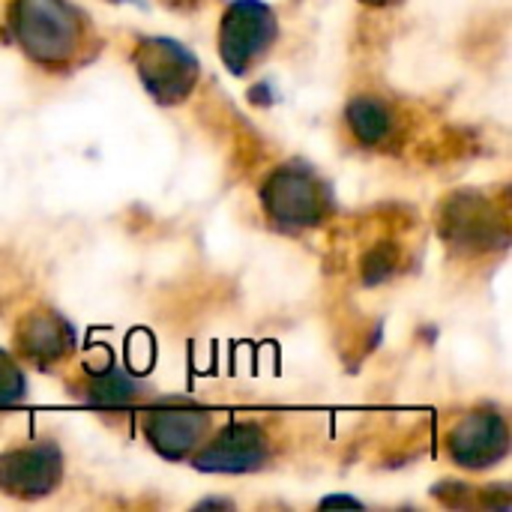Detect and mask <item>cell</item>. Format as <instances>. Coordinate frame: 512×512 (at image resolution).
I'll use <instances>...</instances> for the list:
<instances>
[{"instance_id":"6da1fadb","label":"cell","mask_w":512,"mask_h":512,"mask_svg":"<svg viewBox=\"0 0 512 512\" xmlns=\"http://www.w3.org/2000/svg\"><path fill=\"white\" fill-rule=\"evenodd\" d=\"M9 27L24 54L45 66L69 63L84 42V18L66 0H12Z\"/></svg>"},{"instance_id":"7a4b0ae2","label":"cell","mask_w":512,"mask_h":512,"mask_svg":"<svg viewBox=\"0 0 512 512\" xmlns=\"http://www.w3.org/2000/svg\"><path fill=\"white\" fill-rule=\"evenodd\" d=\"M261 198L270 219L279 222L282 228H312L327 216L330 207L321 177L300 162H288L276 168L267 177Z\"/></svg>"},{"instance_id":"3957f363","label":"cell","mask_w":512,"mask_h":512,"mask_svg":"<svg viewBox=\"0 0 512 512\" xmlns=\"http://www.w3.org/2000/svg\"><path fill=\"white\" fill-rule=\"evenodd\" d=\"M279 24L267 3L261 0H237L222 15L219 27V54L225 66L237 75L249 72L276 42Z\"/></svg>"},{"instance_id":"277c9868","label":"cell","mask_w":512,"mask_h":512,"mask_svg":"<svg viewBox=\"0 0 512 512\" xmlns=\"http://www.w3.org/2000/svg\"><path fill=\"white\" fill-rule=\"evenodd\" d=\"M135 69L147 87V93L159 105H177L183 102L195 81H198V60L195 54L165 36H150L141 39L135 51Z\"/></svg>"},{"instance_id":"5b68a950","label":"cell","mask_w":512,"mask_h":512,"mask_svg":"<svg viewBox=\"0 0 512 512\" xmlns=\"http://www.w3.org/2000/svg\"><path fill=\"white\" fill-rule=\"evenodd\" d=\"M210 417L207 411H201L192 402H165L159 408H153L144 420V435L150 441V447L171 459L180 462L186 459L207 435Z\"/></svg>"},{"instance_id":"8992f818","label":"cell","mask_w":512,"mask_h":512,"mask_svg":"<svg viewBox=\"0 0 512 512\" xmlns=\"http://www.w3.org/2000/svg\"><path fill=\"white\" fill-rule=\"evenodd\" d=\"M270 459V438L258 423L225 426L195 459L198 471L207 474H246L258 471Z\"/></svg>"},{"instance_id":"52a82bcc","label":"cell","mask_w":512,"mask_h":512,"mask_svg":"<svg viewBox=\"0 0 512 512\" xmlns=\"http://www.w3.org/2000/svg\"><path fill=\"white\" fill-rule=\"evenodd\" d=\"M63 474L60 450L51 444H30L9 450L0 459V489L12 498H42L57 489Z\"/></svg>"},{"instance_id":"ba28073f","label":"cell","mask_w":512,"mask_h":512,"mask_svg":"<svg viewBox=\"0 0 512 512\" xmlns=\"http://www.w3.org/2000/svg\"><path fill=\"white\" fill-rule=\"evenodd\" d=\"M447 450L456 465L471 468V471L498 465L510 450V432H507L504 417H498L495 411L468 414L450 432Z\"/></svg>"},{"instance_id":"9c48e42d","label":"cell","mask_w":512,"mask_h":512,"mask_svg":"<svg viewBox=\"0 0 512 512\" xmlns=\"http://www.w3.org/2000/svg\"><path fill=\"white\" fill-rule=\"evenodd\" d=\"M75 345L69 324L51 312H33L18 327V348L27 360L39 366H51L63 360Z\"/></svg>"},{"instance_id":"30bf717a","label":"cell","mask_w":512,"mask_h":512,"mask_svg":"<svg viewBox=\"0 0 512 512\" xmlns=\"http://www.w3.org/2000/svg\"><path fill=\"white\" fill-rule=\"evenodd\" d=\"M498 225L492 222L486 204L474 195H462L456 198L450 207H447V216H444V231L450 234V240H459V243H474V237L480 240H492V231Z\"/></svg>"},{"instance_id":"8fae6325","label":"cell","mask_w":512,"mask_h":512,"mask_svg":"<svg viewBox=\"0 0 512 512\" xmlns=\"http://www.w3.org/2000/svg\"><path fill=\"white\" fill-rule=\"evenodd\" d=\"M87 402L99 411H126L138 402V384L120 369H99L90 375Z\"/></svg>"},{"instance_id":"7c38bea8","label":"cell","mask_w":512,"mask_h":512,"mask_svg":"<svg viewBox=\"0 0 512 512\" xmlns=\"http://www.w3.org/2000/svg\"><path fill=\"white\" fill-rule=\"evenodd\" d=\"M348 126L363 144H384L393 132V114L378 99H354L348 105Z\"/></svg>"},{"instance_id":"4fadbf2b","label":"cell","mask_w":512,"mask_h":512,"mask_svg":"<svg viewBox=\"0 0 512 512\" xmlns=\"http://www.w3.org/2000/svg\"><path fill=\"white\" fill-rule=\"evenodd\" d=\"M24 372L15 366V360L0 351V408H12L24 399Z\"/></svg>"},{"instance_id":"5bb4252c","label":"cell","mask_w":512,"mask_h":512,"mask_svg":"<svg viewBox=\"0 0 512 512\" xmlns=\"http://www.w3.org/2000/svg\"><path fill=\"white\" fill-rule=\"evenodd\" d=\"M396 258H399V249H396V246H390V243L375 246V249L363 258V276H366V282H369V285H378V282L390 279L393 270H396Z\"/></svg>"},{"instance_id":"9a60e30c","label":"cell","mask_w":512,"mask_h":512,"mask_svg":"<svg viewBox=\"0 0 512 512\" xmlns=\"http://www.w3.org/2000/svg\"><path fill=\"white\" fill-rule=\"evenodd\" d=\"M321 507H360L354 498H327V501H321Z\"/></svg>"},{"instance_id":"2e32d148","label":"cell","mask_w":512,"mask_h":512,"mask_svg":"<svg viewBox=\"0 0 512 512\" xmlns=\"http://www.w3.org/2000/svg\"><path fill=\"white\" fill-rule=\"evenodd\" d=\"M201 507H231L228 501H204Z\"/></svg>"},{"instance_id":"e0dca14e","label":"cell","mask_w":512,"mask_h":512,"mask_svg":"<svg viewBox=\"0 0 512 512\" xmlns=\"http://www.w3.org/2000/svg\"><path fill=\"white\" fill-rule=\"evenodd\" d=\"M363 3H369V6H390V3H396V0H363Z\"/></svg>"}]
</instances>
